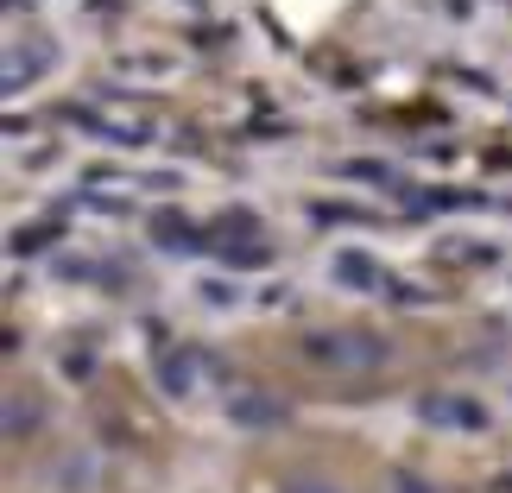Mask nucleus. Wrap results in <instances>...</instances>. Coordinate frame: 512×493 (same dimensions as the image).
I'll return each instance as SVG.
<instances>
[{"label": "nucleus", "mask_w": 512, "mask_h": 493, "mask_svg": "<svg viewBox=\"0 0 512 493\" xmlns=\"http://www.w3.org/2000/svg\"><path fill=\"white\" fill-rule=\"evenodd\" d=\"M386 335L373 329H317L304 335V361H317L329 373H380L386 367Z\"/></svg>", "instance_id": "f257e3e1"}, {"label": "nucleus", "mask_w": 512, "mask_h": 493, "mask_svg": "<svg viewBox=\"0 0 512 493\" xmlns=\"http://www.w3.org/2000/svg\"><path fill=\"white\" fill-rule=\"evenodd\" d=\"M228 418L241 430H266V424L285 418V399L266 392V386H228Z\"/></svg>", "instance_id": "f03ea898"}, {"label": "nucleus", "mask_w": 512, "mask_h": 493, "mask_svg": "<svg viewBox=\"0 0 512 493\" xmlns=\"http://www.w3.org/2000/svg\"><path fill=\"white\" fill-rule=\"evenodd\" d=\"M418 411L430 424H443V430H487V405L468 399V392H430Z\"/></svg>", "instance_id": "7ed1b4c3"}, {"label": "nucleus", "mask_w": 512, "mask_h": 493, "mask_svg": "<svg viewBox=\"0 0 512 493\" xmlns=\"http://www.w3.org/2000/svg\"><path fill=\"white\" fill-rule=\"evenodd\" d=\"M7 430H13V437H32V430H38V399H32V392L7 399Z\"/></svg>", "instance_id": "20e7f679"}, {"label": "nucleus", "mask_w": 512, "mask_h": 493, "mask_svg": "<svg viewBox=\"0 0 512 493\" xmlns=\"http://www.w3.org/2000/svg\"><path fill=\"white\" fill-rule=\"evenodd\" d=\"M285 493H342L329 475H310V468H298V475H285Z\"/></svg>", "instance_id": "39448f33"}]
</instances>
